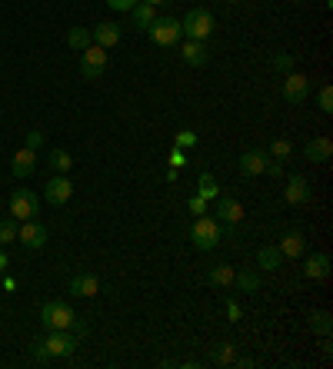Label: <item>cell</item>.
<instances>
[{
  "label": "cell",
  "mask_w": 333,
  "mask_h": 369,
  "mask_svg": "<svg viewBox=\"0 0 333 369\" xmlns=\"http://www.w3.org/2000/svg\"><path fill=\"white\" fill-rule=\"evenodd\" d=\"M190 239H193V246L203 253H210L220 246L223 239V227L217 217H197L193 220V229H190Z\"/></svg>",
  "instance_id": "obj_1"
},
{
  "label": "cell",
  "mask_w": 333,
  "mask_h": 369,
  "mask_svg": "<svg viewBox=\"0 0 333 369\" xmlns=\"http://www.w3.org/2000/svg\"><path fill=\"white\" fill-rule=\"evenodd\" d=\"M213 13L207 11V7H193V11H187V17L180 21V27H184V37L187 40H207L213 33Z\"/></svg>",
  "instance_id": "obj_2"
},
{
  "label": "cell",
  "mask_w": 333,
  "mask_h": 369,
  "mask_svg": "<svg viewBox=\"0 0 333 369\" xmlns=\"http://www.w3.org/2000/svg\"><path fill=\"white\" fill-rule=\"evenodd\" d=\"M147 33H150V40L157 47H177L180 37H184V27H180L177 17H154V23L147 27Z\"/></svg>",
  "instance_id": "obj_3"
},
{
  "label": "cell",
  "mask_w": 333,
  "mask_h": 369,
  "mask_svg": "<svg viewBox=\"0 0 333 369\" xmlns=\"http://www.w3.org/2000/svg\"><path fill=\"white\" fill-rule=\"evenodd\" d=\"M40 319H44L47 329H74V323H77L74 310H70L64 300H50V303H44Z\"/></svg>",
  "instance_id": "obj_4"
},
{
  "label": "cell",
  "mask_w": 333,
  "mask_h": 369,
  "mask_svg": "<svg viewBox=\"0 0 333 369\" xmlns=\"http://www.w3.org/2000/svg\"><path fill=\"white\" fill-rule=\"evenodd\" d=\"M40 213V200H37V193L33 190H13L11 193V217L13 220H33Z\"/></svg>",
  "instance_id": "obj_5"
},
{
  "label": "cell",
  "mask_w": 333,
  "mask_h": 369,
  "mask_svg": "<svg viewBox=\"0 0 333 369\" xmlns=\"http://www.w3.org/2000/svg\"><path fill=\"white\" fill-rule=\"evenodd\" d=\"M107 70V50L103 47H87V50H80V74L87 76V80H100Z\"/></svg>",
  "instance_id": "obj_6"
},
{
  "label": "cell",
  "mask_w": 333,
  "mask_h": 369,
  "mask_svg": "<svg viewBox=\"0 0 333 369\" xmlns=\"http://www.w3.org/2000/svg\"><path fill=\"white\" fill-rule=\"evenodd\" d=\"M44 349L54 356H74V349H77V339L70 336V329H47V339H44Z\"/></svg>",
  "instance_id": "obj_7"
},
{
  "label": "cell",
  "mask_w": 333,
  "mask_h": 369,
  "mask_svg": "<svg viewBox=\"0 0 333 369\" xmlns=\"http://www.w3.org/2000/svg\"><path fill=\"white\" fill-rule=\"evenodd\" d=\"M310 196H313V186L307 183V176H287V186H283V200H287L290 207H303V203H310Z\"/></svg>",
  "instance_id": "obj_8"
},
{
  "label": "cell",
  "mask_w": 333,
  "mask_h": 369,
  "mask_svg": "<svg viewBox=\"0 0 333 369\" xmlns=\"http://www.w3.org/2000/svg\"><path fill=\"white\" fill-rule=\"evenodd\" d=\"M17 239H21L27 250H40L47 243V227L40 223V220L33 217V220H23L21 227H17Z\"/></svg>",
  "instance_id": "obj_9"
},
{
  "label": "cell",
  "mask_w": 333,
  "mask_h": 369,
  "mask_svg": "<svg viewBox=\"0 0 333 369\" xmlns=\"http://www.w3.org/2000/svg\"><path fill=\"white\" fill-rule=\"evenodd\" d=\"M307 97H310V80H307V76L303 74H287L283 76V100H287V103L297 107V103H303Z\"/></svg>",
  "instance_id": "obj_10"
},
{
  "label": "cell",
  "mask_w": 333,
  "mask_h": 369,
  "mask_svg": "<svg viewBox=\"0 0 333 369\" xmlns=\"http://www.w3.org/2000/svg\"><path fill=\"white\" fill-rule=\"evenodd\" d=\"M44 196H47V203H50V207H64L67 200L74 196V183L67 180V174H57L54 180H47Z\"/></svg>",
  "instance_id": "obj_11"
},
{
  "label": "cell",
  "mask_w": 333,
  "mask_h": 369,
  "mask_svg": "<svg viewBox=\"0 0 333 369\" xmlns=\"http://www.w3.org/2000/svg\"><path fill=\"white\" fill-rule=\"evenodd\" d=\"M217 220L227 227H237L244 220V203L233 200V196H217Z\"/></svg>",
  "instance_id": "obj_12"
},
{
  "label": "cell",
  "mask_w": 333,
  "mask_h": 369,
  "mask_svg": "<svg viewBox=\"0 0 333 369\" xmlns=\"http://www.w3.org/2000/svg\"><path fill=\"white\" fill-rule=\"evenodd\" d=\"M180 60L187 67H207V60H210L207 40H187V44L180 47Z\"/></svg>",
  "instance_id": "obj_13"
},
{
  "label": "cell",
  "mask_w": 333,
  "mask_h": 369,
  "mask_svg": "<svg viewBox=\"0 0 333 369\" xmlns=\"http://www.w3.org/2000/svg\"><path fill=\"white\" fill-rule=\"evenodd\" d=\"M90 37H94V44H97V47H103V50H111V47L120 44V23L103 21V23H97V27L90 30Z\"/></svg>",
  "instance_id": "obj_14"
},
{
  "label": "cell",
  "mask_w": 333,
  "mask_h": 369,
  "mask_svg": "<svg viewBox=\"0 0 333 369\" xmlns=\"http://www.w3.org/2000/svg\"><path fill=\"white\" fill-rule=\"evenodd\" d=\"M237 166H240V174H247V176H260L266 166V153L264 150H244L237 157Z\"/></svg>",
  "instance_id": "obj_15"
},
{
  "label": "cell",
  "mask_w": 333,
  "mask_h": 369,
  "mask_svg": "<svg viewBox=\"0 0 333 369\" xmlns=\"http://www.w3.org/2000/svg\"><path fill=\"white\" fill-rule=\"evenodd\" d=\"M70 293L80 296V300H90V296L100 293V280L94 273H77V276L70 280Z\"/></svg>",
  "instance_id": "obj_16"
},
{
  "label": "cell",
  "mask_w": 333,
  "mask_h": 369,
  "mask_svg": "<svg viewBox=\"0 0 333 369\" xmlns=\"http://www.w3.org/2000/svg\"><path fill=\"white\" fill-rule=\"evenodd\" d=\"M33 166H37V150L30 147H21V150L13 153V163H11V174L21 180V176H30Z\"/></svg>",
  "instance_id": "obj_17"
},
{
  "label": "cell",
  "mask_w": 333,
  "mask_h": 369,
  "mask_svg": "<svg viewBox=\"0 0 333 369\" xmlns=\"http://www.w3.org/2000/svg\"><path fill=\"white\" fill-rule=\"evenodd\" d=\"M130 27L133 30H140V33H147V27H150V23H154V4H144V0H137V4H133L130 11Z\"/></svg>",
  "instance_id": "obj_18"
},
{
  "label": "cell",
  "mask_w": 333,
  "mask_h": 369,
  "mask_svg": "<svg viewBox=\"0 0 333 369\" xmlns=\"http://www.w3.org/2000/svg\"><path fill=\"white\" fill-rule=\"evenodd\" d=\"M303 246H307L303 233H300V229H290V233H283L277 250L283 253V260H297V256H303Z\"/></svg>",
  "instance_id": "obj_19"
},
{
  "label": "cell",
  "mask_w": 333,
  "mask_h": 369,
  "mask_svg": "<svg viewBox=\"0 0 333 369\" xmlns=\"http://www.w3.org/2000/svg\"><path fill=\"white\" fill-rule=\"evenodd\" d=\"M303 157L313 163H327L333 157V140L330 137H317V140H310L307 147H303Z\"/></svg>",
  "instance_id": "obj_20"
},
{
  "label": "cell",
  "mask_w": 333,
  "mask_h": 369,
  "mask_svg": "<svg viewBox=\"0 0 333 369\" xmlns=\"http://www.w3.org/2000/svg\"><path fill=\"white\" fill-rule=\"evenodd\" d=\"M303 273L310 280H327L330 276V256L327 253H313L310 260H307V266H303Z\"/></svg>",
  "instance_id": "obj_21"
},
{
  "label": "cell",
  "mask_w": 333,
  "mask_h": 369,
  "mask_svg": "<svg viewBox=\"0 0 333 369\" xmlns=\"http://www.w3.org/2000/svg\"><path fill=\"white\" fill-rule=\"evenodd\" d=\"M233 276H237V273H233L230 263H220V266H213V270L207 273V283L217 286V290H227V286H233Z\"/></svg>",
  "instance_id": "obj_22"
},
{
  "label": "cell",
  "mask_w": 333,
  "mask_h": 369,
  "mask_svg": "<svg viewBox=\"0 0 333 369\" xmlns=\"http://www.w3.org/2000/svg\"><path fill=\"white\" fill-rule=\"evenodd\" d=\"M256 263H260V270H280L283 253H280L277 246H260V250H256Z\"/></svg>",
  "instance_id": "obj_23"
},
{
  "label": "cell",
  "mask_w": 333,
  "mask_h": 369,
  "mask_svg": "<svg viewBox=\"0 0 333 369\" xmlns=\"http://www.w3.org/2000/svg\"><path fill=\"white\" fill-rule=\"evenodd\" d=\"M90 44H94V37H90L87 27H70L67 30V47L70 50H87Z\"/></svg>",
  "instance_id": "obj_24"
},
{
  "label": "cell",
  "mask_w": 333,
  "mask_h": 369,
  "mask_svg": "<svg viewBox=\"0 0 333 369\" xmlns=\"http://www.w3.org/2000/svg\"><path fill=\"white\" fill-rule=\"evenodd\" d=\"M210 359L217 366H230V363H237V346H233V343H217V346L210 349Z\"/></svg>",
  "instance_id": "obj_25"
},
{
  "label": "cell",
  "mask_w": 333,
  "mask_h": 369,
  "mask_svg": "<svg viewBox=\"0 0 333 369\" xmlns=\"http://www.w3.org/2000/svg\"><path fill=\"white\" fill-rule=\"evenodd\" d=\"M197 196H203V200H217L220 196V186H217V180H213V174H200V180H197Z\"/></svg>",
  "instance_id": "obj_26"
},
{
  "label": "cell",
  "mask_w": 333,
  "mask_h": 369,
  "mask_svg": "<svg viewBox=\"0 0 333 369\" xmlns=\"http://www.w3.org/2000/svg\"><path fill=\"white\" fill-rule=\"evenodd\" d=\"M47 163L54 166L57 174H70V170H74V157L67 150H50L47 153Z\"/></svg>",
  "instance_id": "obj_27"
},
{
  "label": "cell",
  "mask_w": 333,
  "mask_h": 369,
  "mask_svg": "<svg viewBox=\"0 0 333 369\" xmlns=\"http://www.w3.org/2000/svg\"><path fill=\"white\" fill-rule=\"evenodd\" d=\"M233 286H237L240 293H256V290H260V276L250 273V270H244V273H237V276H233Z\"/></svg>",
  "instance_id": "obj_28"
},
{
  "label": "cell",
  "mask_w": 333,
  "mask_h": 369,
  "mask_svg": "<svg viewBox=\"0 0 333 369\" xmlns=\"http://www.w3.org/2000/svg\"><path fill=\"white\" fill-rule=\"evenodd\" d=\"M17 243V220H0V246H11Z\"/></svg>",
  "instance_id": "obj_29"
},
{
  "label": "cell",
  "mask_w": 333,
  "mask_h": 369,
  "mask_svg": "<svg viewBox=\"0 0 333 369\" xmlns=\"http://www.w3.org/2000/svg\"><path fill=\"white\" fill-rule=\"evenodd\" d=\"M290 153H293L290 140H273V143H270V160H287Z\"/></svg>",
  "instance_id": "obj_30"
},
{
  "label": "cell",
  "mask_w": 333,
  "mask_h": 369,
  "mask_svg": "<svg viewBox=\"0 0 333 369\" xmlns=\"http://www.w3.org/2000/svg\"><path fill=\"white\" fill-rule=\"evenodd\" d=\"M317 103H320L323 113H333V87L330 84H323L320 93H317Z\"/></svg>",
  "instance_id": "obj_31"
},
{
  "label": "cell",
  "mask_w": 333,
  "mask_h": 369,
  "mask_svg": "<svg viewBox=\"0 0 333 369\" xmlns=\"http://www.w3.org/2000/svg\"><path fill=\"white\" fill-rule=\"evenodd\" d=\"M310 326L313 329H317V333H323V336H327V333H330V313H313L310 316Z\"/></svg>",
  "instance_id": "obj_32"
},
{
  "label": "cell",
  "mask_w": 333,
  "mask_h": 369,
  "mask_svg": "<svg viewBox=\"0 0 333 369\" xmlns=\"http://www.w3.org/2000/svg\"><path fill=\"white\" fill-rule=\"evenodd\" d=\"M273 67L280 74H293V54H277L273 57Z\"/></svg>",
  "instance_id": "obj_33"
},
{
  "label": "cell",
  "mask_w": 333,
  "mask_h": 369,
  "mask_svg": "<svg viewBox=\"0 0 333 369\" xmlns=\"http://www.w3.org/2000/svg\"><path fill=\"white\" fill-rule=\"evenodd\" d=\"M177 147H180V150H187V147H197V133L180 130V133H177Z\"/></svg>",
  "instance_id": "obj_34"
},
{
  "label": "cell",
  "mask_w": 333,
  "mask_h": 369,
  "mask_svg": "<svg viewBox=\"0 0 333 369\" xmlns=\"http://www.w3.org/2000/svg\"><path fill=\"white\" fill-rule=\"evenodd\" d=\"M187 207H190V213H197V217H203V213H207V200H203V196H190V200H187Z\"/></svg>",
  "instance_id": "obj_35"
},
{
  "label": "cell",
  "mask_w": 333,
  "mask_h": 369,
  "mask_svg": "<svg viewBox=\"0 0 333 369\" xmlns=\"http://www.w3.org/2000/svg\"><path fill=\"white\" fill-rule=\"evenodd\" d=\"M264 174H266V176H280V174H283V160H270V157H266Z\"/></svg>",
  "instance_id": "obj_36"
},
{
  "label": "cell",
  "mask_w": 333,
  "mask_h": 369,
  "mask_svg": "<svg viewBox=\"0 0 333 369\" xmlns=\"http://www.w3.org/2000/svg\"><path fill=\"white\" fill-rule=\"evenodd\" d=\"M133 4H137V0H107V7H111V11H117V13H127Z\"/></svg>",
  "instance_id": "obj_37"
},
{
  "label": "cell",
  "mask_w": 333,
  "mask_h": 369,
  "mask_svg": "<svg viewBox=\"0 0 333 369\" xmlns=\"http://www.w3.org/2000/svg\"><path fill=\"white\" fill-rule=\"evenodd\" d=\"M40 143H44V133H40V130H30V133H27V140H23V147H30V150H37Z\"/></svg>",
  "instance_id": "obj_38"
},
{
  "label": "cell",
  "mask_w": 333,
  "mask_h": 369,
  "mask_svg": "<svg viewBox=\"0 0 333 369\" xmlns=\"http://www.w3.org/2000/svg\"><path fill=\"white\" fill-rule=\"evenodd\" d=\"M170 166H174V170H177V166H187V157H184V150H180V147L170 153Z\"/></svg>",
  "instance_id": "obj_39"
},
{
  "label": "cell",
  "mask_w": 333,
  "mask_h": 369,
  "mask_svg": "<svg viewBox=\"0 0 333 369\" xmlns=\"http://www.w3.org/2000/svg\"><path fill=\"white\" fill-rule=\"evenodd\" d=\"M227 316H230L233 323H237V319H240V316H244V310H240V306L233 303V300H227Z\"/></svg>",
  "instance_id": "obj_40"
},
{
  "label": "cell",
  "mask_w": 333,
  "mask_h": 369,
  "mask_svg": "<svg viewBox=\"0 0 333 369\" xmlns=\"http://www.w3.org/2000/svg\"><path fill=\"white\" fill-rule=\"evenodd\" d=\"M7 266H11V260H7V253H0V273L7 270Z\"/></svg>",
  "instance_id": "obj_41"
},
{
  "label": "cell",
  "mask_w": 333,
  "mask_h": 369,
  "mask_svg": "<svg viewBox=\"0 0 333 369\" xmlns=\"http://www.w3.org/2000/svg\"><path fill=\"white\" fill-rule=\"evenodd\" d=\"M144 4H154V7H160V4H166V0H144Z\"/></svg>",
  "instance_id": "obj_42"
},
{
  "label": "cell",
  "mask_w": 333,
  "mask_h": 369,
  "mask_svg": "<svg viewBox=\"0 0 333 369\" xmlns=\"http://www.w3.org/2000/svg\"><path fill=\"white\" fill-rule=\"evenodd\" d=\"M230 4H237V0H230Z\"/></svg>",
  "instance_id": "obj_43"
}]
</instances>
